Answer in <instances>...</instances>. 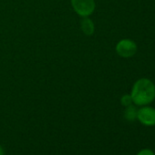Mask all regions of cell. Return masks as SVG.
<instances>
[{
	"instance_id": "cell-1",
	"label": "cell",
	"mask_w": 155,
	"mask_h": 155,
	"mask_svg": "<svg viewBox=\"0 0 155 155\" xmlns=\"http://www.w3.org/2000/svg\"><path fill=\"white\" fill-rule=\"evenodd\" d=\"M130 96L136 106L149 105L155 100V85L147 78H141L133 84Z\"/></svg>"
},
{
	"instance_id": "cell-2",
	"label": "cell",
	"mask_w": 155,
	"mask_h": 155,
	"mask_svg": "<svg viewBox=\"0 0 155 155\" xmlns=\"http://www.w3.org/2000/svg\"><path fill=\"white\" fill-rule=\"evenodd\" d=\"M138 50L137 44L129 38L121 39L116 45V52L119 56L122 58H130L133 57Z\"/></svg>"
},
{
	"instance_id": "cell-3",
	"label": "cell",
	"mask_w": 155,
	"mask_h": 155,
	"mask_svg": "<svg viewBox=\"0 0 155 155\" xmlns=\"http://www.w3.org/2000/svg\"><path fill=\"white\" fill-rule=\"evenodd\" d=\"M74 10L81 17H88L91 15L95 9L94 0H71Z\"/></svg>"
},
{
	"instance_id": "cell-4",
	"label": "cell",
	"mask_w": 155,
	"mask_h": 155,
	"mask_svg": "<svg viewBox=\"0 0 155 155\" xmlns=\"http://www.w3.org/2000/svg\"><path fill=\"white\" fill-rule=\"evenodd\" d=\"M137 119L139 121L145 126H154L155 125V109L148 105L142 106L138 110Z\"/></svg>"
},
{
	"instance_id": "cell-5",
	"label": "cell",
	"mask_w": 155,
	"mask_h": 155,
	"mask_svg": "<svg viewBox=\"0 0 155 155\" xmlns=\"http://www.w3.org/2000/svg\"><path fill=\"white\" fill-rule=\"evenodd\" d=\"M137 113H138L137 108L131 104L126 107V110L124 111V118L128 121H134L137 119Z\"/></svg>"
},
{
	"instance_id": "cell-6",
	"label": "cell",
	"mask_w": 155,
	"mask_h": 155,
	"mask_svg": "<svg viewBox=\"0 0 155 155\" xmlns=\"http://www.w3.org/2000/svg\"><path fill=\"white\" fill-rule=\"evenodd\" d=\"M81 28L86 35H91L94 32V24L90 18H85L81 21Z\"/></svg>"
},
{
	"instance_id": "cell-7",
	"label": "cell",
	"mask_w": 155,
	"mask_h": 155,
	"mask_svg": "<svg viewBox=\"0 0 155 155\" xmlns=\"http://www.w3.org/2000/svg\"><path fill=\"white\" fill-rule=\"evenodd\" d=\"M120 103L124 107H128V106L131 105L133 103V101H132V99H131L130 94H125V95H123L121 97V99H120Z\"/></svg>"
},
{
	"instance_id": "cell-8",
	"label": "cell",
	"mask_w": 155,
	"mask_h": 155,
	"mask_svg": "<svg viewBox=\"0 0 155 155\" xmlns=\"http://www.w3.org/2000/svg\"><path fill=\"white\" fill-rule=\"evenodd\" d=\"M137 155H155V153L150 149H142L137 153Z\"/></svg>"
},
{
	"instance_id": "cell-9",
	"label": "cell",
	"mask_w": 155,
	"mask_h": 155,
	"mask_svg": "<svg viewBox=\"0 0 155 155\" xmlns=\"http://www.w3.org/2000/svg\"><path fill=\"white\" fill-rule=\"evenodd\" d=\"M0 155H5L4 149H3V147H1V146H0Z\"/></svg>"
}]
</instances>
